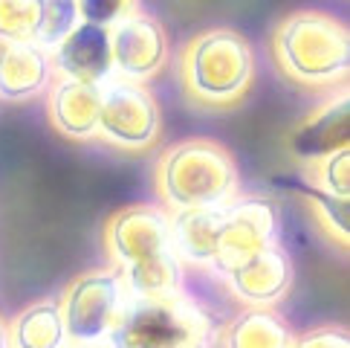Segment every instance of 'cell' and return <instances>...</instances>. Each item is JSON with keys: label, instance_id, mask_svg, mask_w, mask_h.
I'll use <instances>...</instances> for the list:
<instances>
[{"label": "cell", "instance_id": "6da1fadb", "mask_svg": "<svg viewBox=\"0 0 350 348\" xmlns=\"http://www.w3.org/2000/svg\"><path fill=\"white\" fill-rule=\"evenodd\" d=\"M102 244L128 296L185 290V267L171 250V212L159 203H131L105 221Z\"/></svg>", "mask_w": 350, "mask_h": 348}, {"label": "cell", "instance_id": "7a4b0ae2", "mask_svg": "<svg viewBox=\"0 0 350 348\" xmlns=\"http://www.w3.org/2000/svg\"><path fill=\"white\" fill-rule=\"evenodd\" d=\"M269 53L281 76L304 90L333 93L347 87L350 32L347 23L324 9H293L272 27Z\"/></svg>", "mask_w": 350, "mask_h": 348}, {"label": "cell", "instance_id": "3957f363", "mask_svg": "<svg viewBox=\"0 0 350 348\" xmlns=\"http://www.w3.org/2000/svg\"><path fill=\"white\" fill-rule=\"evenodd\" d=\"M180 84L185 102L206 114L241 108L255 84V47L232 27H208L180 49Z\"/></svg>", "mask_w": 350, "mask_h": 348}, {"label": "cell", "instance_id": "277c9868", "mask_svg": "<svg viewBox=\"0 0 350 348\" xmlns=\"http://www.w3.org/2000/svg\"><path fill=\"white\" fill-rule=\"evenodd\" d=\"M154 189L165 212L226 206L241 195L237 160L223 142L189 136L162 148L154 166Z\"/></svg>", "mask_w": 350, "mask_h": 348}, {"label": "cell", "instance_id": "5b68a950", "mask_svg": "<svg viewBox=\"0 0 350 348\" xmlns=\"http://www.w3.org/2000/svg\"><path fill=\"white\" fill-rule=\"evenodd\" d=\"M220 325L185 290L171 296H128L105 348H215Z\"/></svg>", "mask_w": 350, "mask_h": 348}, {"label": "cell", "instance_id": "8992f818", "mask_svg": "<svg viewBox=\"0 0 350 348\" xmlns=\"http://www.w3.org/2000/svg\"><path fill=\"white\" fill-rule=\"evenodd\" d=\"M128 302V290L113 267H90L61 290V319L70 345H102Z\"/></svg>", "mask_w": 350, "mask_h": 348}, {"label": "cell", "instance_id": "52a82bcc", "mask_svg": "<svg viewBox=\"0 0 350 348\" xmlns=\"http://www.w3.org/2000/svg\"><path fill=\"white\" fill-rule=\"evenodd\" d=\"M162 136V110L148 84L131 79H107L102 84V110H98V136L119 151H151Z\"/></svg>", "mask_w": 350, "mask_h": 348}, {"label": "cell", "instance_id": "ba28073f", "mask_svg": "<svg viewBox=\"0 0 350 348\" xmlns=\"http://www.w3.org/2000/svg\"><path fill=\"white\" fill-rule=\"evenodd\" d=\"M281 218L278 206L269 197L260 195H237L232 203L223 206V223L217 238V258L211 270L220 273L229 270L237 261L264 250L269 244H278Z\"/></svg>", "mask_w": 350, "mask_h": 348}, {"label": "cell", "instance_id": "9c48e42d", "mask_svg": "<svg viewBox=\"0 0 350 348\" xmlns=\"http://www.w3.org/2000/svg\"><path fill=\"white\" fill-rule=\"evenodd\" d=\"M110 55H113V76L148 84L165 70L171 58L168 32L151 12L136 9L133 15L110 27Z\"/></svg>", "mask_w": 350, "mask_h": 348}, {"label": "cell", "instance_id": "30bf717a", "mask_svg": "<svg viewBox=\"0 0 350 348\" xmlns=\"http://www.w3.org/2000/svg\"><path fill=\"white\" fill-rule=\"evenodd\" d=\"M232 299L243 308H275L293 288L295 267L284 244H269L220 273Z\"/></svg>", "mask_w": 350, "mask_h": 348}, {"label": "cell", "instance_id": "8fae6325", "mask_svg": "<svg viewBox=\"0 0 350 348\" xmlns=\"http://www.w3.org/2000/svg\"><path fill=\"white\" fill-rule=\"evenodd\" d=\"M350 148V96L347 87L333 90L319 108L293 128L286 136V151H290L298 163H316L321 157H330L336 151Z\"/></svg>", "mask_w": 350, "mask_h": 348}, {"label": "cell", "instance_id": "7c38bea8", "mask_svg": "<svg viewBox=\"0 0 350 348\" xmlns=\"http://www.w3.org/2000/svg\"><path fill=\"white\" fill-rule=\"evenodd\" d=\"M55 79H72L87 84H105L113 79L110 29L96 23H79L58 47L49 49Z\"/></svg>", "mask_w": 350, "mask_h": 348}, {"label": "cell", "instance_id": "4fadbf2b", "mask_svg": "<svg viewBox=\"0 0 350 348\" xmlns=\"http://www.w3.org/2000/svg\"><path fill=\"white\" fill-rule=\"evenodd\" d=\"M102 84L53 79L46 87V119L64 140L93 142L98 136Z\"/></svg>", "mask_w": 350, "mask_h": 348}, {"label": "cell", "instance_id": "5bb4252c", "mask_svg": "<svg viewBox=\"0 0 350 348\" xmlns=\"http://www.w3.org/2000/svg\"><path fill=\"white\" fill-rule=\"evenodd\" d=\"M53 79V58L41 44L12 41L0 53V99L3 102H29L46 93Z\"/></svg>", "mask_w": 350, "mask_h": 348}, {"label": "cell", "instance_id": "9a60e30c", "mask_svg": "<svg viewBox=\"0 0 350 348\" xmlns=\"http://www.w3.org/2000/svg\"><path fill=\"white\" fill-rule=\"evenodd\" d=\"M223 223V206L185 209L171 215V250L191 267H211L217 258V238Z\"/></svg>", "mask_w": 350, "mask_h": 348}, {"label": "cell", "instance_id": "2e32d148", "mask_svg": "<svg viewBox=\"0 0 350 348\" xmlns=\"http://www.w3.org/2000/svg\"><path fill=\"white\" fill-rule=\"evenodd\" d=\"M293 328L275 308H241L220 325V348H290Z\"/></svg>", "mask_w": 350, "mask_h": 348}, {"label": "cell", "instance_id": "e0dca14e", "mask_svg": "<svg viewBox=\"0 0 350 348\" xmlns=\"http://www.w3.org/2000/svg\"><path fill=\"white\" fill-rule=\"evenodd\" d=\"M9 348H67L58 296H46L9 319Z\"/></svg>", "mask_w": 350, "mask_h": 348}, {"label": "cell", "instance_id": "ac0fdd59", "mask_svg": "<svg viewBox=\"0 0 350 348\" xmlns=\"http://www.w3.org/2000/svg\"><path fill=\"white\" fill-rule=\"evenodd\" d=\"M286 189H293L298 197L304 201L307 212L312 223L319 227V232L327 238L336 250H347L350 244V232H347V197H336L330 192L319 189L307 180H281Z\"/></svg>", "mask_w": 350, "mask_h": 348}, {"label": "cell", "instance_id": "d6986e66", "mask_svg": "<svg viewBox=\"0 0 350 348\" xmlns=\"http://www.w3.org/2000/svg\"><path fill=\"white\" fill-rule=\"evenodd\" d=\"M44 0H0V38L12 41H35L41 23Z\"/></svg>", "mask_w": 350, "mask_h": 348}, {"label": "cell", "instance_id": "ffe728a7", "mask_svg": "<svg viewBox=\"0 0 350 348\" xmlns=\"http://www.w3.org/2000/svg\"><path fill=\"white\" fill-rule=\"evenodd\" d=\"M79 23H81V18H79L76 0H44L35 44H41L44 49H53L64 41Z\"/></svg>", "mask_w": 350, "mask_h": 348}, {"label": "cell", "instance_id": "44dd1931", "mask_svg": "<svg viewBox=\"0 0 350 348\" xmlns=\"http://www.w3.org/2000/svg\"><path fill=\"white\" fill-rule=\"evenodd\" d=\"M304 180L336 197H347L350 195V148L336 151L330 157H321L316 163H307Z\"/></svg>", "mask_w": 350, "mask_h": 348}, {"label": "cell", "instance_id": "7402d4cb", "mask_svg": "<svg viewBox=\"0 0 350 348\" xmlns=\"http://www.w3.org/2000/svg\"><path fill=\"white\" fill-rule=\"evenodd\" d=\"M81 23H96V27H113L139 9V0H76Z\"/></svg>", "mask_w": 350, "mask_h": 348}, {"label": "cell", "instance_id": "603a6c76", "mask_svg": "<svg viewBox=\"0 0 350 348\" xmlns=\"http://www.w3.org/2000/svg\"><path fill=\"white\" fill-rule=\"evenodd\" d=\"M290 348H350V334L345 325H316L293 337Z\"/></svg>", "mask_w": 350, "mask_h": 348}, {"label": "cell", "instance_id": "cb8c5ba5", "mask_svg": "<svg viewBox=\"0 0 350 348\" xmlns=\"http://www.w3.org/2000/svg\"><path fill=\"white\" fill-rule=\"evenodd\" d=\"M0 348H9V322L0 316Z\"/></svg>", "mask_w": 350, "mask_h": 348}, {"label": "cell", "instance_id": "d4e9b609", "mask_svg": "<svg viewBox=\"0 0 350 348\" xmlns=\"http://www.w3.org/2000/svg\"><path fill=\"white\" fill-rule=\"evenodd\" d=\"M67 348H105V345H67Z\"/></svg>", "mask_w": 350, "mask_h": 348}, {"label": "cell", "instance_id": "484cf974", "mask_svg": "<svg viewBox=\"0 0 350 348\" xmlns=\"http://www.w3.org/2000/svg\"><path fill=\"white\" fill-rule=\"evenodd\" d=\"M3 49H6V41H3V38H0V53H3Z\"/></svg>", "mask_w": 350, "mask_h": 348}]
</instances>
